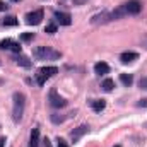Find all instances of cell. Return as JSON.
<instances>
[{
    "label": "cell",
    "mask_w": 147,
    "mask_h": 147,
    "mask_svg": "<svg viewBox=\"0 0 147 147\" xmlns=\"http://www.w3.org/2000/svg\"><path fill=\"white\" fill-rule=\"evenodd\" d=\"M33 57L36 60H57V58L62 57V53L55 51V50H51L48 46H38V48L33 50Z\"/></svg>",
    "instance_id": "cell-1"
},
{
    "label": "cell",
    "mask_w": 147,
    "mask_h": 147,
    "mask_svg": "<svg viewBox=\"0 0 147 147\" xmlns=\"http://www.w3.org/2000/svg\"><path fill=\"white\" fill-rule=\"evenodd\" d=\"M24 106H26V98L22 92H14V108H12V118L14 121H21L24 115Z\"/></svg>",
    "instance_id": "cell-2"
},
{
    "label": "cell",
    "mask_w": 147,
    "mask_h": 147,
    "mask_svg": "<svg viewBox=\"0 0 147 147\" xmlns=\"http://www.w3.org/2000/svg\"><path fill=\"white\" fill-rule=\"evenodd\" d=\"M50 105L53 108H63V106H67V99L62 98V96H58L57 89H51L50 91Z\"/></svg>",
    "instance_id": "cell-3"
},
{
    "label": "cell",
    "mask_w": 147,
    "mask_h": 147,
    "mask_svg": "<svg viewBox=\"0 0 147 147\" xmlns=\"http://www.w3.org/2000/svg\"><path fill=\"white\" fill-rule=\"evenodd\" d=\"M123 5H125V10H127L128 16H137V14L142 10V3H140L139 0H130V2H127V3H123Z\"/></svg>",
    "instance_id": "cell-4"
},
{
    "label": "cell",
    "mask_w": 147,
    "mask_h": 147,
    "mask_svg": "<svg viewBox=\"0 0 147 147\" xmlns=\"http://www.w3.org/2000/svg\"><path fill=\"white\" fill-rule=\"evenodd\" d=\"M41 19H43V10H34V12H29L26 16V22L29 26H38L41 22Z\"/></svg>",
    "instance_id": "cell-5"
},
{
    "label": "cell",
    "mask_w": 147,
    "mask_h": 147,
    "mask_svg": "<svg viewBox=\"0 0 147 147\" xmlns=\"http://www.w3.org/2000/svg\"><path fill=\"white\" fill-rule=\"evenodd\" d=\"M111 19V12H101V14H96L91 17V24H105V22H110Z\"/></svg>",
    "instance_id": "cell-6"
},
{
    "label": "cell",
    "mask_w": 147,
    "mask_h": 147,
    "mask_svg": "<svg viewBox=\"0 0 147 147\" xmlns=\"http://www.w3.org/2000/svg\"><path fill=\"white\" fill-rule=\"evenodd\" d=\"M89 132V127L87 125H80V127H77V128H74L72 132H70V139H72L74 142H77L84 134H87Z\"/></svg>",
    "instance_id": "cell-7"
},
{
    "label": "cell",
    "mask_w": 147,
    "mask_h": 147,
    "mask_svg": "<svg viewBox=\"0 0 147 147\" xmlns=\"http://www.w3.org/2000/svg\"><path fill=\"white\" fill-rule=\"evenodd\" d=\"M55 19H57L62 26H70V22H72V17H70V14H67V12H57V14H55Z\"/></svg>",
    "instance_id": "cell-8"
},
{
    "label": "cell",
    "mask_w": 147,
    "mask_h": 147,
    "mask_svg": "<svg viewBox=\"0 0 147 147\" xmlns=\"http://www.w3.org/2000/svg\"><path fill=\"white\" fill-rule=\"evenodd\" d=\"M137 58H139V55H137L135 51H125V53H121V57H120L121 63H132V62L137 60Z\"/></svg>",
    "instance_id": "cell-9"
},
{
    "label": "cell",
    "mask_w": 147,
    "mask_h": 147,
    "mask_svg": "<svg viewBox=\"0 0 147 147\" xmlns=\"http://www.w3.org/2000/svg\"><path fill=\"white\" fill-rule=\"evenodd\" d=\"M16 63L21 65V67H24V69H31V67H33V62H31L28 57H24V55H17V57H16Z\"/></svg>",
    "instance_id": "cell-10"
},
{
    "label": "cell",
    "mask_w": 147,
    "mask_h": 147,
    "mask_svg": "<svg viewBox=\"0 0 147 147\" xmlns=\"http://www.w3.org/2000/svg\"><path fill=\"white\" fill-rule=\"evenodd\" d=\"M125 16H128V14H127V10H125V5H120V7H116V9L111 12V19H113V21H116V19H121V17H125Z\"/></svg>",
    "instance_id": "cell-11"
},
{
    "label": "cell",
    "mask_w": 147,
    "mask_h": 147,
    "mask_svg": "<svg viewBox=\"0 0 147 147\" xmlns=\"http://www.w3.org/2000/svg\"><path fill=\"white\" fill-rule=\"evenodd\" d=\"M39 144V130L33 128L31 130V137H29V147H38Z\"/></svg>",
    "instance_id": "cell-12"
},
{
    "label": "cell",
    "mask_w": 147,
    "mask_h": 147,
    "mask_svg": "<svg viewBox=\"0 0 147 147\" xmlns=\"http://www.w3.org/2000/svg\"><path fill=\"white\" fill-rule=\"evenodd\" d=\"M94 70H96V74H99V75H105V74L110 72V67H108V63H105V62H98V63L94 65Z\"/></svg>",
    "instance_id": "cell-13"
},
{
    "label": "cell",
    "mask_w": 147,
    "mask_h": 147,
    "mask_svg": "<svg viewBox=\"0 0 147 147\" xmlns=\"http://www.w3.org/2000/svg\"><path fill=\"white\" fill-rule=\"evenodd\" d=\"M38 72L41 74V75H45V77L48 79V77H51V75H55V74L58 72V69H57V67H41Z\"/></svg>",
    "instance_id": "cell-14"
},
{
    "label": "cell",
    "mask_w": 147,
    "mask_h": 147,
    "mask_svg": "<svg viewBox=\"0 0 147 147\" xmlns=\"http://www.w3.org/2000/svg\"><path fill=\"white\" fill-rule=\"evenodd\" d=\"M105 106H106L105 99H96V101H92V110H94V111H98V113L105 110Z\"/></svg>",
    "instance_id": "cell-15"
},
{
    "label": "cell",
    "mask_w": 147,
    "mask_h": 147,
    "mask_svg": "<svg viewBox=\"0 0 147 147\" xmlns=\"http://www.w3.org/2000/svg\"><path fill=\"white\" fill-rule=\"evenodd\" d=\"M120 80H121V84H123V86H127V87H128V86H132L134 77H132L130 74H121V75H120Z\"/></svg>",
    "instance_id": "cell-16"
},
{
    "label": "cell",
    "mask_w": 147,
    "mask_h": 147,
    "mask_svg": "<svg viewBox=\"0 0 147 147\" xmlns=\"http://www.w3.org/2000/svg\"><path fill=\"white\" fill-rule=\"evenodd\" d=\"M106 92H110V91H113V87H115V82L111 80V79H105V82H103V86H101Z\"/></svg>",
    "instance_id": "cell-17"
},
{
    "label": "cell",
    "mask_w": 147,
    "mask_h": 147,
    "mask_svg": "<svg viewBox=\"0 0 147 147\" xmlns=\"http://www.w3.org/2000/svg\"><path fill=\"white\" fill-rule=\"evenodd\" d=\"M17 22H19L17 17H14V16H9V17L3 19V24H5V26H17Z\"/></svg>",
    "instance_id": "cell-18"
},
{
    "label": "cell",
    "mask_w": 147,
    "mask_h": 147,
    "mask_svg": "<svg viewBox=\"0 0 147 147\" xmlns=\"http://www.w3.org/2000/svg\"><path fill=\"white\" fill-rule=\"evenodd\" d=\"M10 45H12V39H9V38L0 41V48L2 50H10Z\"/></svg>",
    "instance_id": "cell-19"
},
{
    "label": "cell",
    "mask_w": 147,
    "mask_h": 147,
    "mask_svg": "<svg viewBox=\"0 0 147 147\" xmlns=\"http://www.w3.org/2000/svg\"><path fill=\"white\" fill-rule=\"evenodd\" d=\"M45 33H48V34H53V33H57V26H55V24H48V26L45 28Z\"/></svg>",
    "instance_id": "cell-20"
},
{
    "label": "cell",
    "mask_w": 147,
    "mask_h": 147,
    "mask_svg": "<svg viewBox=\"0 0 147 147\" xmlns=\"http://www.w3.org/2000/svg\"><path fill=\"white\" fill-rule=\"evenodd\" d=\"M33 38H34L33 33H22V34H21V39H22V41H31Z\"/></svg>",
    "instance_id": "cell-21"
},
{
    "label": "cell",
    "mask_w": 147,
    "mask_h": 147,
    "mask_svg": "<svg viewBox=\"0 0 147 147\" xmlns=\"http://www.w3.org/2000/svg\"><path fill=\"white\" fill-rule=\"evenodd\" d=\"M139 87L144 89V91H147V77H142V79L139 80Z\"/></svg>",
    "instance_id": "cell-22"
},
{
    "label": "cell",
    "mask_w": 147,
    "mask_h": 147,
    "mask_svg": "<svg viewBox=\"0 0 147 147\" xmlns=\"http://www.w3.org/2000/svg\"><path fill=\"white\" fill-rule=\"evenodd\" d=\"M10 50H12V51H16V53H21V46H19V43L12 41V45H10Z\"/></svg>",
    "instance_id": "cell-23"
},
{
    "label": "cell",
    "mask_w": 147,
    "mask_h": 147,
    "mask_svg": "<svg viewBox=\"0 0 147 147\" xmlns=\"http://www.w3.org/2000/svg\"><path fill=\"white\" fill-rule=\"evenodd\" d=\"M57 147H69V146H67V142H65L63 139H58V140H57Z\"/></svg>",
    "instance_id": "cell-24"
},
{
    "label": "cell",
    "mask_w": 147,
    "mask_h": 147,
    "mask_svg": "<svg viewBox=\"0 0 147 147\" xmlns=\"http://www.w3.org/2000/svg\"><path fill=\"white\" fill-rule=\"evenodd\" d=\"M140 45H142V46L147 50V34H144V36L140 38Z\"/></svg>",
    "instance_id": "cell-25"
},
{
    "label": "cell",
    "mask_w": 147,
    "mask_h": 147,
    "mask_svg": "<svg viewBox=\"0 0 147 147\" xmlns=\"http://www.w3.org/2000/svg\"><path fill=\"white\" fill-rule=\"evenodd\" d=\"M5 142H7V140H5V137H0V147L5 146Z\"/></svg>",
    "instance_id": "cell-26"
},
{
    "label": "cell",
    "mask_w": 147,
    "mask_h": 147,
    "mask_svg": "<svg viewBox=\"0 0 147 147\" xmlns=\"http://www.w3.org/2000/svg\"><path fill=\"white\" fill-rule=\"evenodd\" d=\"M5 9H7V5H5L3 2H0V12H2V10H5Z\"/></svg>",
    "instance_id": "cell-27"
},
{
    "label": "cell",
    "mask_w": 147,
    "mask_h": 147,
    "mask_svg": "<svg viewBox=\"0 0 147 147\" xmlns=\"http://www.w3.org/2000/svg\"><path fill=\"white\" fill-rule=\"evenodd\" d=\"M139 106H147V99H142V101L139 103Z\"/></svg>",
    "instance_id": "cell-28"
},
{
    "label": "cell",
    "mask_w": 147,
    "mask_h": 147,
    "mask_svg": "<svg viewBox=\"0 0 147 147\" xmlns=\"http://www.w3.org/2000/svg\"><path fill=\"white\" fill-rule=\"evenodd\" d=\"M45 147H51V144H50V140H48V139L45 140Z\"/></svg>",
    "instance_id": "cell-29"
},
{
    "label": "cell",
    "mask_w": 147,
    "mask_h": 147,
    "mask_svg": "<svg viewBox=\"0 0 147 147\" xmlns=\"http://www.w3.org/2000/svg\"><path fill=\"white\" fill-rule=\"evenodd\" d=\"M12 2H19V0H12Z\"/></svg>",
    "instance_id": "cell-30"
},
{
    "label": "cell",
    "mask_w": 147,
    "mask_h": 147,
    "mask_svg": "<svg viewBox=\"0 0 147 147\" xmlns=\"http://www.w3.org/2000/svg\"><path fill=\"white\" fill-rule=\"evenodd\" d=\"M115 147H120V146H115Z\"/></svg>",
    "instance_id": "cell-31"
}]
</instances>
